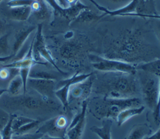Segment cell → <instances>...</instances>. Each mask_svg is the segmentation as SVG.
Wrapping results in <instances>:
<instances>
[{
  "label": "cell",
  "instance_id": "1",
  "mask_svg": "<svg viewBox=\"0 0 160 139\" xmlns=\"http://www.w3.org/2000/svg\"><path fill=\"white\" fill-rule=\"evenodd\" d=\"M139 82L134 75L121 72H105L94 79L92 91L99 96L111 98L137 97L140 93Z\"/></svg>",
  "mask_w": 160,
  "mask_h": 139
},
{
  "label": "cell",
  "instance_id": "2",
  "mask_svg": "<svg viewBox=\"0 0 160 139\" xmlns=\"http://www.w3.org/2000/svg\"><path fill=\"white\" fill-rule=\"evenodd\" d=\"M142 105L138 97L129 98H111L98 96L88 101V109L98 120L111 118L116 120L118 115L123 110L130 107H137Z\"/></svg>",
  "mask_w": 160,
  "mask_h": 139
},
{
  "label": "cell",
  "instance_id": "3",
  "mask_svg": "<svg viewBox=\"0 0 160 139\" xmlns=\"http://www.w3.org/2000/svg\"><path fill=\"white\" fill-rule=\"evenodd\" d=\"M139 75L140 92L144 104L152 112L155 110L159 93V77L142 70Z\"/></svg>",
  "mask_w": 160,
  "mask_h": 139
},
{
  "label": "cell",
  "instance_id": "4",
  "mask_svg": "<svg viewBox=\"0 0 160 139\" xmlns=\"http://www.w3.org/2000/svg\"><path fill=\"white\" fill-rule=\"evenodd\" d=\"M89 58L92 67L101 72H121L132 75L137 73L136 65L131 63L94 54L89 55Z\"/></svg>",
  "mask_w": 160,
  "mask_h": 139
},
{
  "label": "cell",
  "instance_id": "5",
  "mask_svg": "<svg viewBox=\"0 0 160 139\" xmlns=\"http://www.w3.org/2000/svg\"><path fill=\"white\" fill-rule=\"evenodd\" d=\"M42 25L39 24L37 27V31L36 36L33 39V47H32V55L35 60L39 62V59L42 58L49 64H51L59 73L62 74H66L64 72L61 70L56 65L54 59L50 51L48 50L42 36Z\"/></svg>",
  "mask_w": 160,
  "mask_h": 139
},
{
  "label": "cell",
  "instance_id": "6",
  "mask_svg": "<svg viewBox=\"0 0 160 139\" xmlns=\"http://www.w3.org/2000/svg\"><path fill=\"white\" fill-rule=\"evenodd\" d=\"M91 75H92V73L76 74L67 79L62 80L59 82L57 85L58 89L55 90L54 95L59 100L64 109L67 108L69 105V93L71 87L86 80Z\"/></svg>",
  "mask_w": 160,
  "mask_h": 139
},
{
  "label": "cell",
  "instance_id": "7",
  "mask_svg": "<svg viewBox=\"0 0 160 139\" xmlns=\"http://www.w3.org/2000/svg\"><path fill=\"white\" fill-rule=\"evenodd\" d=\"M38 92L44 99H48L54 94L56 84L54 80L35 79L28 78L27 85Z\"/></svg>",
  "mask_w": 160,
  "mask_h": 139
},
{
  "label": "cell",
  "instance_id": "8",
  "mask_svg": "<svg viewBox=\"0 0 160 139\" xmlns=\"http://www.w3.org/2000/svg\"><path fill=\"white\" fill-rule=\"evenodd\" d=\"M89 1L92 3L99 10L102 11L105 15L108 14L110 16H126L128 14L138 13V9L141 5V0H132L123 7L112 11L99 4L94 0Z\"/></svg>",
  "mask_w": 160,
  "mask_h": 139
},
{
  "label": "cell",
  "instance_id": "9",
  "mask_svg": "<svg viewBox=\"0 0 160 139\" xmlns=\"http://www.w3.org/2000/svg\"><path fill=\"white\" fill-rule=\"evenodd\" d=\"M93 74L86 80L72 85L69 89V95L74 99L86 100L92 91V85L94 82Z\"/></svg>",
  "mask_w": 160,
  "mask_h": 139
},
{
  "label": "cell",
  "instance_id": "10",
  "mask_svg": "<svg viewBox=\"0 0 160 139\" xmlns=\"http://www.w3.org/2000/svg\"><path fill=\"white\" fill-rule=\"evenodd\" d=\"M88 108V100H85L82 102L81 112L82 115L80 120L72 127L66 129V135L68 139H81L86 125V111Z\"/></svg>",
  "mask_w": 160,
  "mask_h": 139
},
{
  "label": "cell",
  "instance_id": "11",
  "mask_svg": "<svg viewBox=\"0 0 160 139\" xmlns=\"http://www.w3.org/2000/svg\"><path fill=\"white\" fill-rule=\"evenodd\" d=\"M35 29L36 27L34 26H27L16 32L14 36V42L12 48V54L14 55V57L21 49L29 35Z\"/></svg>",
  "mask_w": 160,
  "mask_h": 139
},
{
  "label": "cell",
  "instance_id": "12",
  "mask_svg": "<svg viewBox=\"0 0 160 139\" xmlns=\"http://www.w3.org/2000/svg\"><path fill=\"white\" fill-rule=\"evenodd\" d=\"M145 107L141 105L137 107H130L122 110L116 117V120L118 126H121L131 117L140 115L144 110Z\"/></svg>",
  "mask_w": 160,
  "mask_h": 139
},
{
  "label": "cell",
  "instance_id": "13",
  "mask_svg": "<svg viewBox=\"0 0 160 139\" xmlns=\"http://www.w3.org/2000/svg\"><path fill=\"white\" fill-rule=\"evenodd\" d=\"M151 129L147 124L134 125L126 139H144L151 135Z\"/></svg>",
  "mask_w": 160,
  "mask_h": 139
},
{
  "label": "cell",
  "instance_id": "14",
  "mask_svg": "<svg viewBox=\"0 0 160 139\" xmlns=\"http://www.w3.org/2000/svg\"><path fill=\"white\" fill-rule=\"evenodd\" d=\"M112 124V119L105 118L103 119L101 127L93 126L90 129L91 132L96 134L100 139H112L111 135Z\"/></svg>",
  "mask_w": 160,
  "mask_h": 139
},
{
  "label": "cell",
  "instance_id": "15",
  "mask_svg": "<svg viewBox=\"0 0 160 139\" xmlns=\"http://www.w3.org/2000/svg\"><path fill=\"white\" fill-rule=\"evenodd\" d=\"M105 14L98 15L92 11L91 9H89L88 7L82 9L78 15V16L74 20L75 23H83V22H94L101 19L104 17Z\"/></svg>",
  "mask_w": 160,
  "mask_h": 139
},
{
  "label": "cell",
  "instance_id": "16",
  "mask_svg": "<svg viewBox=\"0 0 160 139\" xmlns=\"http://www.w3.org/2000/svg\"><path fill=\"white\" fill-rule=\"evenodd\" d=\"M137 70L160 77V58L136 65Z\"/></svg>",
  "mask_w": 160,
  "mask_h": 139
},
{
  "label": "cell",
  "instance_id": "17",
  "mask_svg": "<svg viewBox=\"0 0 160 139\" xmlns=\"http://www.w3.org/2000/svg\"><path fill=\"white\" fill-rule=\"evenodd\" d=\"M31 6H22L12 7L11 9V14L12 18L16 21H26L32 13Z\"/></svg>",
  "mask_w": 160,
  "mask_h": 139
},
{
  "label": "cell",
  "instance_id": "18",
  "mask_svg": "<svg viewBox=\"0 0 160 139\" xmlns=\"http://www.w3.org/2000/svg\"><path fill=\"white\" fill-rule=\"evenodd\" d=\"M23 91V82L19 74L13 77L9 83L7 92L11 95H17L20 91Z\"/></svg>",
  "mask_w": 160,
  "mask_h": 139
},
{
  "label": "cell",
  "instance_id": "19",
  "mask_svg": "<svg viewBox=\"0 0 160 139\" xmlns=\"http://www.w3.org/2000/svg\"><path fill=\"white\" fill-rule=\"evenodd\" d=\"M29 78L35 79H47L55 80L56 79V76L46 70H43L42 69H33L32 67L29 74Z\"/></svg>",
  "mask_w": 160,
  "mask_h": 139
},
{
  "label": "cell",
  "instance_id": "20",
  "mask_svg": "<svg viewBox=\"0 0 160 139\" xmlns=\"http://www.w3.org/2000/svg\"><path fill=\"white\" fill-rule=\"evenodd\" d=\"M34 119L24 117V116H14L13 115L11 123V128L12 132L22 127L23 125L28 124L32 122Z\"/></svg>",
  "mask_w": 160,
  "mask_h": 139
},
{
  "label": "cell",
  "instance_id": "21",
  "mask_svg": "<svg viewBox=\"0 0 160 139\" xmlns=\"http://www.w3.org/2000/svg\"><path fill=\"white\" fill-rule=\"evenodd\" d=\"M40 123V121L38 120H34L32 122L23 125L22 127H20L16 131L13 132L12 135H22L28 133H30L33 129L36 128L39 126Z\"/></svg>",
  "mask_w": 160,
  "mask_h": 139
},
{
  "label": "cell",
  "instance_id": "22",
  "mask_svg": "<svg viewBox=\"0 0 160 139\" xmlns=\"http://www.w3.org/2000/svg\"><path fill=\"white\" fill-rule=\"evenodd\" d=\"M8 38V34H7L0 36V55L2 56L10 55Z\"/></svg>",
  "mask_w": 160,
  "mask_h": 139
},
{
  "label": "cell",
  "instance_id": "23",
  "mask_svg": "<svg viewBox=\"0 0 160 139\" xmlns=\"http://www.w3.org/2000/svg\"><path fill=\"white\" fill-rule=\"evenodd\" d=\"M35 0H10L7 5L11 8L22 6H31Z\"/></svg>",
  "mask_w": 160,
  "mask_h": 139
},
{
  "label": "cell",
  "instance_id": "24",
  "mask_svg": "<svg viewBox=\"0 0 160 139\" xmlns=\"http://www.w3.org/2000/svg\"><path fill=\"white\" fill-rule=\"evenodd\" d=\"M33 12L38 19L46 18L49 15V9L46 5V2L44 0H41L40 8L37 11Z\"/></svg>",
  "mask_w": 160,
  "mask_h": 139
},
{
  "label": "cell",
  "instance_id": "25",
  "mask_svg": "<svg viewBox=\"0 0 160 139\" xmlns=\"http://www.w3.org/2000/svg\"><path fill=\"white\" fill-rule=\"evenodd\" d=\"M43 133L36 132L34 133H28L22 135H12V139H40Z\"/></svg>",
  "mask_w": 160,
  "mask_h": 139
},
{
  "label": "cell",
  "instance_id": "26",
  "mask_svg": "<svg viewBox=\"0 0 160 139\" xmlns=\"http://www.w3.org/2000/svg\"><path fill=\"white\" fill-rule=\"evenodd\" d=\"M13 115H11V118L6 125V126L4 128V129L1 132L2 139H12V130L11 128V123Z\"/></svg>",
  "mask_w": 160,
  "mask_h": 139
},
{
  "label": "cell",
  "instance_id": "27",
  "mask_svg": "<svg viewBox=\"0 0 160 139\" xmlns=\"http://www.w3.org/2000/svg\"><path fill=\"white\" fill-rule=\"evenodd\" d=\"M154 120L156 125L160 123V77H159V93L158 102L155 110L152 112Z\"/></svg>",
  "mask_w": 160,
  "mask_h": 139
},
{
  "label": "cell",
  "instance_id": "28",
  "mask_svg": "<svg viewBox=\"0 0 160 139\" xmlns=\"http://www.w3.org/2000/svg\"><path fill=\"white\" fill-rule=\"evenodd\" d=\"M10 118L11 115L2 109L0 108V132H2L4 128L8 123Z\"/></svg>",
  "mask_w": 160,
  "mask_h": 139
},
{
  "label": "cell",
  "instance_id": "29",
  "mask_svg": "<svg viewBox=\"0 0 160 139\" xmlns=\"http://www.w3.org/2000/svg\"><path fill=\"white\" fill-rule=\"evenodd\" d=\"M126 16L151 17V18H155V19H158L160 20V14H143V13H131V14H126Z\"/></svg>",
  "mask_w": 160,
  "mask_h": 139
},
{
  "label": "cell",
  "instance_id": "30",
  "mask_svg": "<svg viewBox=\"0 0 160 139\" xmlns=\"http://www.w3.org/2000/svg\"><path fill=\"white\" fill-rule=\"evenodd\" d=\"M9 72L8 68L2 67L1 69H0V79H5L9 76Z\"/></svg>",
  "mask_w": 160,
  "mask_h": 139
},
{
  "label": "cell",
  "instance_id": "31",
  "mask_svg": "<svg viewBox=\"0 0 160 139\" xmlns=\"http://www.w3.org/2000/svg\"><path fill=\"white\" fill-rule=\"evenodd\" d=\"M144 139H160V127L153 134H151V135Z\"/></svg>",
  "mask_w": 160,
  "mask_h": 139
},
{
  "label": "cell",
  "instance_id": "32",
  "mask_svg": "<svg viewBox=\"0 0 160 139\" xmlns=\"http://www.w3.org/2000/svg\"><path fill=\"white\" fill-rule=\"evenodd\" d=\"M14 57V55L11 54L9 55L6 56H1L0 57V62H8L10 60H12Z\"/></svg>",
  "mask_w": 160,
  "mask_h": 139
},
{
  "label": "cell",
  "instance_id": "33",
  "mask_svg": "<svg viewBox=\"0 0 160 139\" xmlns=\"http://www.w3.org/2000/svg\"><path fill=\"white\" fill-rule=\"evenodd\" d=\"M40 139H66L64 137H55V136H52L49 134L44 133L43 135L41 137Z\"/></svg>",
  "mask_w": 160,
  "mask_h": 139
},
{
  "label": "cell",
  "instance_id": "34",
  "mask_svg": "<svg viewBox=\"0 0 160 139\" xmlns=\"http://www.w3.org/2000/svg\"><path fill=\"white\" fill-rule=\"evenodd\" d=\"M58 2V4L62 8H67L70 5L68 4V2L66 1V0H56Z\"/></svg>",
  "mask_w": 160,
  "mask_h": 139
},
{
  "label": "cell",
  "instance_id": "35",
  "mask_svg": "<svg viewBox=\"0 0 160 139\" xmlns=\"http://www.w3.org/2000/svg\"><path fill=\"white\" fill-rule=\"evenodd\" d=\"M109 2H111L112 3H115V4H119V3H126V2H129L132 0H107Z\"/></svg>",
  "mask_w": 160,
  "mask_h": 139
},
{
  "label": "cell",
  "instance_id": "36",
  "mask_svg": "<svg viewBox=\"0 0 160 139\" xmlns=\"http://www.w3.org/2000/svg\"><path fill=\"white\" fill-rule=\"evenodd\" d=\"M157 34H158L157 35L158 38L160 41V21L158 22V26H157Z\"/></svg>",
  "mask_w": 160,
  "mask_h": 139
},
{
  "label": "cell",
  "instance_id": "37",
  "mask_svg": "<svg viewBox=\"0 0 160 139\" xmlns=\"http://www.w3.org/2000/svg\"><path fill=\"white\" fill-rule=\"evenodd\" d=\"M5 92H7V89H0V97Z\"/></svg>",
  "mask_w": 160,
  "mask_h": 139
},
{
  "label": "cell",
  "instance_id": "38",
  "mask_svg": "<svg viewBox=\"0 0 160 139\" xmlns=\"http://www.w3.org/2000/svg\"><path fill=\"white\" fill-rule=\"evenodd\" d=\"M66 1L68 2V4L71 6V4H74L76 1H75V0H66Z\"/></svg>",
  "mask_w": 160,
  "mask_h": 139
},
{
  "label": "cell",
  "instance_id": "39",
  "mask_svg": "<svg viewBox=\"0 0 160 139\" xmlns=\"http://www.w3.org/2000/svg\"><path fill=\"white\" fill-rule=\"evenodd\" d=\"M1 29H2V24L0 22V34H1Z\"/></svg>",
  "mask_w": 160,
  "mask_h": 139
},
{
  "label": "cell",
  "instance_id": "40",
  "mask_svg": "<svg viewBox=\"0 0 160 139\" xmlns=\"http://www.w3.org/2000/svg\"><path fill=\"white\" fill-rule=\"evenodd\" d=\"M0 139H2V136H1V134H0Z\"/></svg>",
  "mask_w": 160,
  "mask_h": 139
},
{
  "label": "cell",
  "instance_id": "41",
  "mask_svg": "<svg viewBox=\"0 0 160 139\" xmlns=\"http://www.w3.org/2000/svg\"><path fill=\"white\" fill-rule=\"evenodd\" d=\"M2 1V0H0V3L1 2V1Z\"/></svg>",
  "mask_w": 160,
  "mask_h": 139
}]
</instances>
